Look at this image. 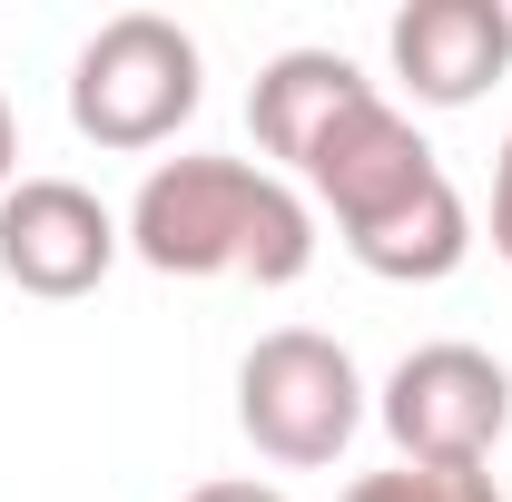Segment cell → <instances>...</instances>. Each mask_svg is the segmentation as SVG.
Here are the masks:
<instances>
[{
    "instance_id": "cell-1",
    "label": "cell",
    "mask_w": 512,
    "mask_h": 502,
    "mask_svg": "<svg viewBox=\"0 0 512 502\" xmlns=\"http://www.w3.org/2000/svg\"><path fill=\"white\" fill-rule=\"evenodd\" d=\"M128 256L158 276H256L296 286L316 266V207L247 158H158L128 197Z\"/></svg>"
},
{
    "instance_id": "cell-2",
    "label": "cell",
    "mask_w": 512,
    "mask_h": 502,
    "mask_svg": "<svg viewBox=\"0 0 512 502\" xmlns=\"http://www.w3.org/2000/svg\"><path fill=\"white\" fill-rule=\"evenodd\" d=\"M197 99H207V60H197V40L168 20V10H119V20H99L89 40H79V60H69V128L89 138V148H168L178 128L197 119Z\"/></svg>"
},
{
    "instance_id": "cell-3",
    "label": "cell",
    "mask_w": 512,
    "mask_h": 502,
    "mask_svg": "<svg viewBox=\"0 0 512 502\" xmlns=\"http://www.w3.org/2000/svg\"><path fill=\"white\" fill-rule=\"evenodd\" d=\"M237 424L266 463H286V473H316L335 463L355 424H365V375H355V355L316 335V325H276V335H256L247 365H237Z\"/></svg>"
},
{
    "instance_id": "cell-4",
    "label": "cell",
    "mask_w": 512,
    "mask_h": 502,
    "mask_svg": "<svg viewBox=\"0 0 512 502\" xmlns=\"http://www.w3.org/2000/svg\"><path fill=\"white\" fill-rule=\"evenodd\" d=\"M384 434L404 463H493V443L512 424V375L483 345H414L375 394Z\"/></svg>"
},
{
    "instance_id": "cell-5",
    "label": "cell",
    "mask_w": 512,
    "mask_h": 502,
    "mask_svg": "<svg viewBox=\"0 0 512 502\" xmlns=\"http://www.w3.org/2000/svg\"><path fill=\"white\" fill-rule=\"evenodd\" d=\"M306 188L325 197V217L345 227V237H365V227H384L394 207H414V197L444 178V158L414 138V119L394 109V99H365V109H345V119L325 128V148L296 168Z\"/></svg>"
},
{
    "instance_id": "cell-6",
    "label": "cell",
    "mask_w": 512,
    "mask_h": 502,
    "mask_svg": "<svg viewBox=\"0 0 512 502\" xmlns=\"http://www.w3.org/2000/svg\"><path fill=\"white\" fill-rule=\"evenodd\" d=\"M128 227L79 178H20L0 197V276L20 296H89L119 266Z\"/></svg>"
},
{
    "instance_id": "cell-7",
    "label": "cell",
    "mask_w": 512,
    "mask_h": 502,
    "mask_svg": "<svg viewBox=\"0 0 512 502\" xmlns=\"http://www.w3.org/2000/svg\"><path fill=\"white\" fill-rule=\"evenodd\" d=\"M384 50H394V79L414 109H473L512 69V10L503 0H414V10H394Z\"/></svg>"
},
{
    "instance_id": "cell-8",
    "label": "cell",
    "mask_w": 512,
    "mask_h": 502,
    "mask_svg": "<svg viewBox=\"0 0 512 502\" xmlns=\"http://www.w3.org/2000/svg\"><path fill=\"white\" fill-rule=\"evenodd\" d=\"M365 99H375V79L345 60V50H276V60L256 69V89H247V119H256V148L266 158L306 168L325 148V128L345 119V109H365Z\"/></svg>"
},
{
    "instance_id": "cell-9",
    "label": "cell",
    "mask_w": 512,
    "mask_h": 502,
    "mask_svg": "<svg viewBox=\"0 0 512 502\" xmlns=\"http://www.w3.org/2000/svg\"><path fill=\"white\" fill-rule=\"evenodd\" d=\"M345 247H355V266H365V276H384V286H434V276H453V266L473 256V207H463V188H453V178H434L414 207H394L384 227L345 237Z\"/></svg>"
},
{
    "instance_id": "cell-10",
    "label": "cell",
    "mask_w": 512,
    "mask_h": 502,
    "mask_svg": "<svg viewBox=\"0 0 512 502\" xmlns=\"http://www.w3.org/2000/svg\"><path fill=\"white\" fill-rule=\"evenodd\" d=\"M345 502H503V483L483 463H384V473H355Z\"/></svg>"
},
{
    "instance_id": "cell-11",
    "label": "cell",
    "mask_w": 512,
    "mask_h": 502,
    "mask_svg": "<svg viewBox=\"0 0 512 502\" xmlns=\"http://www.w3.org/2000/svg\"><path fill=\"white\" fill-rule=\"evenodd\" d=\"M493 256L512 266V138H503V158H493Z\"/></svg>"
},
{
    "instance_id": "cell-12",
    "label": "cell",
    "mask_w": 512,
    "mask_h": 502,
    "mask_svg": "<svg viewBox=\"0 0 512 502\" xmlns=\"http://www.w3.org/2000/svg\"><path fill=\"white\" fill-rule=\"evenodd\" d=\"M178 502H286L276 483H247V473H227V483H197V493H178Z\"/></svg>"
},
{
    "instance_id": "cell-13",
    "label": "cell",
    "mask_w": 512,
    "mask_h": 502,
    "mask_svg": "<svg viewBox=\"0 0 512 502\" xmlns=\"http://www.w3.org/2000/svg\"><path fill=\"white\" fill-rule=\"evenodd\" d=\"M20 188V119H10V99H0V197Z\"/></svg>"
}]
</instances>
